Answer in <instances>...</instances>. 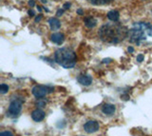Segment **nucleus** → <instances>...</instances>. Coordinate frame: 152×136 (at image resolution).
Returning a JSON list of instances; mask_svg holds the SVG:
<instances>
[{
    "instance_id": "obj_2",
    "label": "nucleus",
    "mask_w": 152,
    "mask_h": 136,
    "mask_svg": "<svg viewBox=\"0 0 152 136\" xmlns=\"http://www.w3.org/2000/svg\"><path fill=\"white\" fill-rule=\"evenodd\" d=\"M54 59L57 64H59L65 69L73 68L76 64L75 53L69 48H61L55 51Z\"/></svg>"
},
{
    "instance_id": "obj_15",
    "label": "nucleus",
    "mask_w": 152,
    "mask_h": 136,
    "mask_svg": "<svg viewBox=\"0 0 152 136\" xmlns=\"http://www.w3.org/2000/svg\"><path fill=\"white\" fill-rule=\"evenodd\" d=\"M9 91V86L6 85V84H1V86H0V92L4 94V93L8 92Z\"/></svg>"
},
{
    "instance_id": "obj_6",
    "label": "nucleus",
    "mask_w": 152,
    "mask_h": 136,
    "mask_svg": "<svg viewBox=\"0 0 152 136\" xmlns=\"http://www.w3.org/2000/svg\"><path fill=\"white\" fill-rule=\"evenodd\" d=\"M100 128V125L97 121H88L85 124L84 129L87 131L88 133H93L97 131Z\"/></svg>"
},
{
    "instance_id": "obj_24",
    "label": "nucleus",
    "mask_w": 152,
    "mask_h": 136,
    "mask_svg": "<svg viewBox=\"0 0 152 136\" xmlns=\"http://www.w3.org/2000/svg\"><path fill=\"white\" fill-rule=\"evenodd\" d=\"M46 103L45 102H39V103H37V105L39 106V107H43V106H45Z\"/></svg>"
},
{
    "instance_id": "obj_22",
    "label": "nucleus",
    "mask_w": 152,
    "mask_h": 136,
    "mask_svg": "<svg viewBox=\"0 0 152 136\" xmlns=\"http://www.w3.org/2000/svg\"><path fill=\"white\" fill-rule=\"evenodd\" d=\"M41 19H42V15L36 16V18H35V22H39V21H40Z\"/></svg>"
},
{
    "instance_id": "obj_5",
    "label": "nucleus",
    "mask_w": 152,
    "mask_h": 136,
    "mask_svg": "<svg viewBox=\"0 0 152 136\" xmlns=\"http://www.w3.org/2000/svg\"><path fill=\"white\" fill-rule=\"evenodd\" d=\"M32 94L36 98L40 99V98L45 97L48 93L53 91V88L51 87H46V86H35L32 88Z\"/></svg>"
},
{
    "instance_id": "obj_10",
    "label": "nucleus",
    "mask_w": 152,
    "mask_h": 136,
    "mask_svg": "<svg viewBox=\"0 0 152 136\" xmlns=\"http://www.w3.org/2000/svg\"><path fill=\"white\" fill-rule=\"evenodd\" d=\"M116 110V107L114 105H111V104H106L104 105L103 109H102V111L104 112V114L107 115H111L113 114L114 112Z\"/></svg>"
},
{
    "instance_id": "obj_8",
    "label": "nucleus",
    "mask_w": 152,
    "mask_h": 136,
    "mask_svg": "<svg viewBox=\"0 0 152 136\" xmlns=\"http://www.w3.org/2000/svg\"><path fill=\"white\" fill-rule=\"evenodd\" d=\"M31 118L34 120L35 122H40L42 120H44V118H45V112L43 111L42 110L37 109V110L32 111Z\"/></svg>"
},
{
    "instance_id": "obj_17",
    "label": "nucleus",
    "mask_w": 152,
    "mask_h": 136,
    "mask_svg": "<svg viewBox=\"0 0 152 136\" xmlns=\"http://www.w3.org/2000/svg\"><path fill=\"white\" fill-rule=\"evenodd\" d=\"M0 136H13V135L10 131H3V132L0 133Z\"/></svg>"
},
{
    "instance_id": "obj_18",
    "label": "nucleus",
    "mask_w": 152,
    "mask_h": 136,
    "mask_svg": "<svg viewBox=\"0 0 152 136\" xmlns=\"http://www.w3.org/2000/svg\"><path fill=\"white\" fill-rule=\"evenodd\" d=\"M144 55H142V54H139V55H138L137 56V61H138V62H142V61H144Z\"/></svg>"
},
{
    "instance_id": "obj_19",
    "label": "nucleus",
    "mask_w": 152,
    "mask_h": 136,
    "mask_svg": "<svg viewBox=\"0 0 152 136\" xmlns=\"http://www.w3.org/2000/svg\"><path fill=\"white\" fill-rule=\"evenodd\" d=\"M69 7H70V4L69 3H66V4H64V6H63L64 10H68V9H69Z\"/></svg>"
},
{
    "instance_id": "obj_13",
    "label": "nucleus",
    "mask_w": 152,
    "mask_h": 136,
    "mask_svg": "<svg viewBox=\"0 0 152 136\" xmlns=\"http://www.w3.org/2000/svg\"><path fill=\"white\" fill-rule=\"evenodd\" d=\"M97 24V21L95 18L89 16V17H87L85 18V25L87 26L88 28H94Z\"/></svg>"
},
{
    "instance_id": "obj_16",
    "label": "nucleus",
    "mask_w": 152,
    "mask_h": 136,
    "mask_svg": "<svg viewBox=\"0 0 152 136\" xmlns=\"http://www.w3.org/2000/svg\"><path fill=\"white\" fill-rule=\"evenodd\" d=\"M146 34L149 36H152V25L149 24V23H147V26H146Z\"/></svg>"
},
{
    "instance_id": "obj_25",
    "label": "nucleus",
    "mask_w": 152,
    "mask_h": 136,
    "mask_svg": "<svg viewBox=\"0 0 152 136\" xmlns=\"http://www.w3.org/2000/svg\"><path fill=\"white\" fill-rule=\"evenodd\" d=\"M127 50H128V53H133V51H134V49H133L132 47H129V48L127 49Z\"/></svg>"
},
{
    "instance_id": "obj_4",
    "label": "nucleus",
    "mask_w": 152,
    "mask_h": 136,
    "mask_svg": "<svg viewBox=\"0 0 152 136\" xmlns=\"http://www.w3.org/2000/svg\"><path fill=\"white\" fill-rule=\"evenodd\" d=\"M21 110H22V101L15 99V100L12 101L11 104H10L7 114H8V116L12 117L13 118V117H16L19 113H20Z\"/></svg>"
},
{
    "instance_id": "obj_9",
    "label": "nucleus",
    "mask_w": 152,
    "mask_h": 136,
    "mask_svg": "<svg viewBox=\"0 0 152 136\" xmlns=\"http://www.w3.org/2000/svg\"><path fill=\"white\" fill-rule=\"evenodd\" d=\"M78 82L83 86H89L92 83V78L87 74H82L78 77Z\"/></svg>"
},
{
    "instance_id": "obj_3",
    "label": "nucleus",
    "mask_w": 152,
    "mask_h": 136,
    "mask_svg": "<svg viewBox=\"0 0 152 136\" xmlns=\"http://www.w3.org/2000/svg\"><path fill=\"white\" fill-rule=\"evenodd\" d=\"M146 26L147 22H139L128 31V37L132 43L140 44V42L146 39Z\"/></svg>"
},
{
    "instance_id": "obj_21",
    "label": "nucleus",
    "mask_w": 152,
    "mask_h": 136,
    "mask_svg": "<svg viewBox=\"0 0 152 136\" xmlns=\"http://www.w3.org/2000/svg\"><path fill=\"white\" fill-rule=\"evenodd\" d=\"M34 15H35V13H34V12H33L32 10L28 11V15H30V16H34Z\"/></svg>"
},
{
    "instance_id": "obj_7",
    "label": "nucleus",
    "mask_w": 152,
    "mask_h": 136,
    "mask_svg": "<svg viewBox=\"0 0 152 136\" xmlns=\"http://www.w3.org/2000/svg\"><path fill=\"white\" fill-rule=\"evenodd\" d=\"M50 40L57 45H61L65 40V35L63 34H61V32H55V34H51Z\"/></svg>"
},
{
    "instance_id": "obj_12",
    "label": "nucleus",
    "mask_w": 152,
    "mask_h": 136,
    "mask_svg": "<svg viewBox=\"0 0 152 136\" xmlns=\"http://www.w3.org/2000/svg\"><path fill=\"white\" fill-rule=\"evenodd\" d=\"M107 18L112 22H117L120 18V13L117 11H110L107 13Z\"/></svg>"
},
{
    "instance_id": "obj_27",
    "label": "nucleus",
    "mask_w": 152,
    "mask_h": 136,
    "mask_svg": "<svg viewBox=\"0 0 152 136\" xmlns=\"http://www.w3.org/2000/svg\"><path fill=\"white\" fill-rule=\"evenodd\" d=\"M77 13H78V15H83V11L80 9V10H78V11H77Z\"/></svg>"
},
{
    "instance_id": "obj_23",
    "label": "nucleus",
    "mask_w": 152,
    "mask_h": 136,
    "mask_svg": "<svg viewBox=\"0 0 152 136\" xmlns=\"http://www.w3.org/2000/svg\"><path fill=\"white\" fill-rule=\"evenodd\" d=\"M63 12H64V10H58V12H57V15L60 16Z\"/></svg>"
},
{
    "instance_id": "obj_20",
    "label": "nucleus",
    "mask_w": 152,
    "mask_h": 136,
    "mask_svg": "<svg viewBox=\"0 0 152 136\" xmlns=\"http://www.w3.org/2000/svg\"><path fill=\"white\" fill-rule=\"evenodd\" d=\"M28 5H30L31 7H34V6H35V2H34V0H31V1L28 2Z\"/></svg>"
},
{
    "instance_id": "obj_26",
    "label": "nucleus",
    "mask_w": 152,
    "mask_h": 136,
    "mask_svg": "<svg viewBox=\"0 0 152 136\" xmlns=\"http://www.w3.org/2000/svg\"><path fill=\"white\" fill-rule=\"evenodd\" d=\"M109 61H110V59H104L103 63H109Z\"/></svg>"
},
{
    "instance_id": "obj_11",
    "label": "nucleus",
    "mask_w": 152,
    "mask_h": 136,
    "mask_svg": "<svg viewBox=\"0 0 152 136\" xmlns=\"http://www.w3.org/2000/svg\"><path fill=\"white\" fill-rule=\"evenodd\" d=\"M49 24H50V29L52 31H56V30H58L59 28L61 27V23L60 21L57 19V18L55 17H52L50 18V19L49 20Z\"/></svg>"
},
{
    "instance_id": "obj_1",
    "label": "nucleus",
    "mask_w": 152,
    "mask_h": 136,
    "mask_svg": "<svg viewBox=\"0 0 152 136\" xmlns=\"http://www.w3.org/2000/svg\"><path fill=\"white\" fill-rule=\"evenodd\" d=\"M99 36L106 43L117 44L128 36V30L117 23L106 24L99 31Z\"/></svg>"
},
{
    "instance_id": "obj_14",
    "label": "nucleus",
    "mask_w": 152,
    "mask_h": 136,
    "mask_svg": "<svg viewBox=\"0 0 152 136\" xmlns=\"http://www.w3.org/2000/svg\"><path fill=\"white\" fill-rule=\"evenodd\" d=\"M94 5H106V4L110 3L112 0H89Z\"/></svg>"
}]
</instances>
